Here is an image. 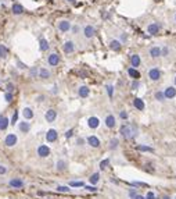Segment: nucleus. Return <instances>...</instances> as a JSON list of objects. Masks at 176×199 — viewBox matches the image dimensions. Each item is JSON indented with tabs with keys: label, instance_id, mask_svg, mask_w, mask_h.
<instances>
[{
	"label": "nucleus",
	"instance_id": "f257e3e1",
	"mask_svg": "<svg viewBox=\"0 0 176 199\" xmlns=\"http://www.w3.org/2000/svg\"><path fill=\"white\" fill-rule=\"evenodd\" d=\"M121 134L126 139H132V138H134L137 135V128L134 125H132V124H126V125L121 127Z\"/></svg>",
	"mask_w": 176,
	"mask_h": 199
},
{
	"label": "nucleus",
	"instance_id": "f03ea898",
	"mask_svg": "<svg viewBox=\"0 0 176 199\" xmlns=\"http://www.w3.org/2000/svg\"><path fill=\"white\" fill-rule=\"evenodd\" d=\"M83 35L87 38V39H90V38H93L96 35V28L92 25H86L83 28Z\"/></svg>",
	"mask_w": 176,
	"mask_h": 199
},
{
	"label": "nucleus",
	"instance_id": "7ed1b4c3",
	"mask_svg": "<svg viewBox=\"0 0 176 199\" xmlns=\"http://www.w3.org/2000/svg\"><path fill=\"white\" fill-rule=\"evenodd\" d=\"M58 31H61V32H68L71 29V23L70 21H67V20H61L58 23Z\"/></svg>",
	"mask_w": 176,
	"mask_h": 199
},
{
	"label": "nucleus",
	"instance_id": "20e7f679",
	"mask_svg": "<svg viewBox=\"0 0 176 199\" xmlns=\"http://www.w3.org/2000/svg\"><path fill=\"white\" fill-rule=\"evenodd\" d=\"M38 155H39L40 157H47L49 155H50V149H49V146L40 145L39 148H38Z\"/></svg>",
	"mask_w": 176,
	"mask_h": 199
},
{
	"label": "nucleus",
	"instance_id": "39448f33",
	"mask_svg": "<svg viewBox=\"0 0 176 199\" xmlns=\"http://www.w3.org/2000/svg\"><path fill=\"white\" fill-rule=\"evenodd\" d=\"M4 143H6L7 146H14L15 143H17V137H15L14 134H9L6 137V139H4Z\"/></svg>",
	"mask_w": 176,
	"mask_h": 199
},
{
	"label": "nucleus",
	"instance_id": "423d86ee",
	"mask_svg": "<svg viewBox=\"0 0 176 199\" xmlns=\"http://www.w3.org/2000/svg\"><path fill=\"white\" fill-rule=\"evenodd\" d=\"M47 61H49V64L54 67V66H57L60 63V56H58V54H56V53H51L50 56H49Z\"/></svg>",
	"mask_w": 176,
	"mask_h": 199
},
{
	"label": "nucleus",
	"instance_id": "0eeeda50",
	"mask_svg": "<svg viewBox=\"0 0 176 199\" xmlns=\"http://www.w3.org/2000/svg\"><path fill=\"white\" fill-rule=\"evenodd\" d=\"M56 117H57V112H56V110L50 109V110H47V112H46V120H47L49 123H53V121L56 120Z\"/></svg>",
	"mask_w": 176,
	"mask_h": 199
},
{
	"label": "nucleus",
	"instance_id": "6e6552de",
	"mask_svg": "<svg viewBox=\"0 0 176 199\" xmlns=\"http://www.w3.org/2000/svg\"><path fill=\"white\" fill-rule=\"evenodd\" d=\"M46 139L47 142H54L57 139V131L56 129H49L47 134H46Z\"/></svg>",
	"mask_w": 176,
	"mask_h": 199
},
{
	"label": "nucleus",
	"instance_id": "1a4fd4ad",
	"mask_svg": "<svg viewBox=\"0 0 176 199\" xmlns=\"http://www.w3.org/2000/svg\"><path fill=\"white\" fill-rule=\"evenodd\" d=\"M11 11H13V14L20 15V14H22L24 13V7L21 6L20 3H14L13 4V7H11Z\"/></svg>",
	"mask_w": 176,
	"mask_h": 199
},
{
	"label": "nucleus",
	"instance_id": "9d476101",
	"mask_svg": "<svg viewBox=\"0 0 176 199\" xmlns=\"http://www.w3.org/2000/svg\"><path fill=\"white\" fill-rule=\"evenodd\" d=\"M10 187H13V188H22L24 187V181L22 180H20V178H13V180H10Z\"/></svg>",
	"mask_w": 176,
	"mask_h": 199
},
{
	"label": "nucleus",
	"instance_id": "9b49d317",
	"mask_svg": "<svg viewBox=\"0 0 176 199\" xmlns=\"http://www.w3.org/2000/svg\"><path fill=\"white\" fill-rule=\"evenodd\" d=\"M164 96H165V98H168V99L175 98V96H176V89L173 87L166 88V89H165V92H164Z\"/></svg>",
	"mask_w": 176,
	"mask_h": 199
},
{
	"label": "nucleus",
	"instance_id": "f8f14e48",
	"mask_svg": "<svg viewBox=\"0 0 176 199\" xmlns=\"http://www.w3.org/2000/svg\"><path fill=\"white\" fill-rule=\"evenodd\" d=\"M87 143H89L90 146H93V148H98V146H100V141H98V138L94 137V135L87 138Z\"/></svg>",
	"mask_w": 176,
	"mask_h": 199
},
{
	"label": "nucleus",
	"instance_id": "ddd939ff",
	"mask_svg": "<svg viewBox=\"0 0 176 199\" xmlns=\"http://www.w3.org/2000/svg\"><path fill=\"white\" fill-rule=\"evenodd\" d=\"M62 49H64L65 53H72V52L75 50V45H74L72 40H68V42L64 43V48Z\"/></svg>",
	"mask_w": 176,
	"mask_h": 199
},
{
	"label": "nucleus",
	"instance_id": "4468645a",
	"mask_svg": "<svg viewBox=\"0 0 176 199\" xmlns=\"http://www.w3.org/2000/svg\"><path fill=\"white\" fill-rule=\"evenodd\" d=\"M87 125H89L90 128H97V127L100 125V120H98L97 117H90L89 120H87Z\"/></svg>",
	"mask_w": 176,
	"mask_h": 199
},
{
	"label": "nucleus",
	"instance_id": "2eb2a0df",
	"mask_svg": "<svg viewBox=\"0 0 176 199\" xmlns=\"http://www.w3.org/2000/svg\"><path fill=\"white\" fill-rule=\"evenodd\" d=\"M148 75H150V78L153 79V81H157V79H159V77H161V73L158 71V68H151Z\"/></svg>",
	"mask_w": 176,
	"mask_h": 199
},
{
	"label": "nucleus",
	"instance_id": "dca6fc26",
	"mask_svg": "<svg viewBox=\"0 0 176 199\" xmlns=\"http://www.w3.org/2000/svg\"><path fill=\"white\" fill-rule=\"evenodd\" d=\"M18 128H20L21 132H24V134H26V132L31 129V125H29V123H26V121H21L20 124H18Z\"/></svg>",
	"mask_w": 176,
	"mask_h": 199
},
{
	"label": "nucleus",
	"instance_id": "f3484780",
	"mask_svg": "<svg viewBox=\"0 0 176 199\" xmlns=\"http://www.w3.org/2000/svg\"><path fill=\"white\" fill-rule=\"evenodd\" d=\"M147 31H148V34H151V35H157L159 32V25L158 24H150Z\"/></svg>",
	"mask_w": 176,
	"mask_h": 199
},
{
	"label": "nucleus",
	"instance_id": "a211bd4d",
	"mask_svg": "<svg viewBox=\"0 0 176 199\" xmlns=\"http://www.w3.org/2000/svg\"><path fill=\"white\" fill-rule=\"evenodd\" d=\"M106 125L108 127V128H114L115 127V117L114 116H107V118H106Z\"/></svg>",
	"mask_w": 176,
	"mask_h": 199
},
{
	"label": "nucleus",
	"instance_id": "6ab92c4d",
	"mask_svg": "<svg viewBox=\"0 0 176 199\" xmlns=\"http://www.w3.org/2000/svg\"><path fill=\"white\" fill-rule=\"evenodd\" d=\"M78 93H79V96H81V98H87V96H89V93H90V91H89V88H87V87H81V88H79V91H78Z\"/></svg>",
	"mask_w": 176,
	"mask_h": 199
},
{
	"label": "nucleus",
	"instance_id": "aec40b11",
	"mask_svg": "<svg viewBox=\"0 0 176 199\" xmlns=\"http://www.w3.org/2000/svg\"><path fill=\"white\" fill-rule=\"evenodd\" d=\"M22 116L26 120H31V118L34 117V112H32V109H29V107H25V109L22 110Z\"/></svg>",
	"mask_w": 176,
	"mask_h": 199
},
{
	"label": "nucleus",
	"instance_id": "412c9836",
	"mask_svg": "<svg viewBox=\"0 0 176 199\" xmlns=\"http://www.w3.org/2000/svg\"><path fill=\"white\" fill-rule=\"evenodd\" d=\"M9 118L7 117H2L0 118V131H4V129L7 128V127H9Z\"/></svg>",
	"mask_w": 176,
	"mask_h": 199
},
{
	"label": "nucleus",
	"instance_id": "4be33fe9",
	"mask_svg": "<svg viewBox=\"0 0 176 199\" xmlns=\"http://www.w3.org/2000/svg\"><path fill=\"white\" fill-rule=\"evenodd\" d=\"M9 56V49L4 45H0V59H6Z\"/></svg>",
	"mask_w": 176,
	"mask_h": 199
},
{
	"label": "nucleus",
	"instance_id": "5701e85b",
	"mask_svg": "<svg viewBox=\"0 0 176 199\" xmlns=\"http://www.w3.org/2000/svg\"><path fill=\"white\" fill-rule=\"evenodd\" d=\"M110 48H111L112 50H115V52L121 50V42H119V40H111V43H110Z\"/></svg>",
	"mask_w": 176,
	"mask_h": 199
},
{
	"label": "nucleus",
	"instance_id": "b1692460",
	"mask_svg": "<svg viewBox=\"0 0 176 199\" xmlns=\"http://www.w3.org/2000/svg\"><path fill=\"white\" fill-rule=\"evenodd\" d=\"M40 50H42V52H46V50H49V48H50V45H49V42H47V40H46V39H43V38H42V39H40Z\"/></svg>",
	"mask_w": 176,
	"mask_h": 199
},
{
	"label": "nucleus",
	"instance_id": "393cba45",
	"mask_svg": "<svg viewBox=\"0 0 176 199\" xmlns=\"http://www.w3.org/2000/svg\"><path fill=\"white\" fill-rule=\"evenodd\" d=\"M133 104H134V107H136L137 110H143L144 109V103H143V100L142 99H134V102H133Z\"/></svg>",
	"mask_w": 176,
	"mask_h": 199
},
{
	"label": "nucleus",
	"instance_id": "a878e982",
	"mask_svg": "<svg viewBox=\"0 0 176 199\" xmlns=\"http://www.w3.org/2000/svg\"><path fill=\"white\" fill-rule=\"evenodd\" d=\"M39 77L40 78H43V79L49 78V77H50V71L46 70V68H40L39 70Z\"/></svg>",
	"mask_w": 176,
	"mask_h": 199
},
{
	"label": "nucleus",
	"instance_id": "bb28decb",
	"mask_svg": "<svg viewBox=\"0 0 176 199\" xmlns=\"http://www.w3.org/2000/svg\"><path fill=\"white\" fill-rule=\"evenodd\" d=\"M128 74L132 77V78H136V79L140 78V73H139L137 70H134V68H129V70H128Z\"/></svg>",
	"mask_w": 176,
	"mask_h": 199
},
{
	"label": "nucleus",
	"instance_id": "cd10ccee",
	"mask_svg": "<svg viewBox=\"0 0 176 199\" xmlns=\"http://www.w3.org/2000/svg\"><path fill=\"white\" fill-rule=\"evenodd\" d=\"M130 63H132V66H133V67H139V66H140V57L137 56V54H133V56H132V59H130Z\"/></svg>",
	"mask_w": 176,
	"mask_h": 199
},
{
	"label": "nucleus",
	"instance_id": "c85d7f7f",
	"mask_svg": "<svg viewBox=\"0 0 176 199\" xmlns=\"http://www.w3.org/2000/svg\"><path fill=\"white\" fill-rule=\"evenodd\" d=\"M150 54H151L153 57H158V56H161V49H159V48H153V49L150 50Z\"/></svg>",
	"mask_w": 176,
	"mask_h": 199
},
{
	"label": "nucleus",
	"instance_id": "c756f323",
	"mask_svg": "<svg viewBox=\"0 0 176 199\" xmlns=\"http://www.w3.org/2000/svg\"><path fill=\"white\" fill-rule=\"evenodd\" d=\"M89 180H90V182H92V184H97L98 180H100V174H98V173H94Z\"/></svg>",
	"mask_w": 176,
	"mask_h": 199
},
{
	"label": "nucleus",
	"instance_id": "7c9ffc66",
	"mask_svg": "<svg viewBox=\"0 0 176 199\" xmlns=\"http://www.w3.org/2000/svg\"><path fill=\"white\" fill-rule=\"evenodd\" d=\"M65 166H67V163H65L64 160H60V162L57 163V168H58V170H64Z\"/></svg>",
	"mask_w": 176,
	"mask_h": 199
},
{
	"label": "nucleus",
	"instance_id": "2f4dec72",
	"mask_svg": "<svg viewBox=\"0 0 176 199\" xmlns=\"http://www.w3.org/2000/svg\"><path fill=\"white\" fill-rule=\"evenodd\" d=\"M108 164H110V160H108V159L103 160V162L100 163V168H101V170H104V168H106V167H107V166H108Z\"/></svg>",
	"mask_w": 176,
	"mask_h": 199
},
{
	"label": "nucleus",
	"instance_id": "473e14b6",
	"mask_svg": "<svg viewBox=\"0 0 176 199\" xmlns=\"http://www.w3.org/2000/svg\"><path fill=\"white\" fill-rule=\"evenodd\" d=\"M70 185L71 187H83V182L82 181H72V182H70Z\"/></svg>",
	"mask_w": 176,
	"mask_h": 199
},
{
	"label": "nucleus",
	"instance_id": "72a5a7b5",
	"mask_svg": "<svg viewBox=\"0 0 176 199\" xmlns=\"http://www.w3.org/2000/svg\"><path fill=\"white\" fill-rule=\"evenodd\" d=\"M4 99H6V102H9V103H10V102L13 100V93L11 92H7L6 95H4Z\"/></svg>",
	"mask_w": 176,
	"mask_h": 199
},
{
	"label": "nucleus",
	"instance_id": "f704fd0d",
	"mask_svg": "<svg viewBox=\"0 0 176 199\" xmlns=\"http://www.w3.org/2000/svg\"><path fill=\"white\" fill-rule=\"evenodd\" d=\"M117 146H118V139H111V142H110V148L115 149Z\"/></svg>",
	"mask_w": 176,
	"mask_h": 199
},
{
	"label": "nucleus",
	"instance_id": "c9c22d12",
	"mask_svg": "<svg viewBox=\"0 0 176 199\" xmlns=\"http://www.w3.org/2000/svg\"><path fill=\"white\" fill-rule=\"evenodd\" d=\"M17 120H18V112H14V114H13V117H11V124H15Z\"/></svg>",
	"mask_w": 176,
	"mask_h": 199
},
{
	"label": "nucleus",
	"instance_id": "e433bc0d",
	"mask_svg": "<svg viewBox=\"0 0 176 199\" xmlns=\"http://www.w3.org/2000/svg\"><path fill=\"white\" fill-rule=\"evenodd\" d=\"M139 150H146V152H153V149L148 148V146H137Z\"/></svg>",
	"mask_w": 176,
	"mask_h": 199
},
{
	"label": "nucleus",
	"instance_id": "4c0bfd02",
	"mask_svg": "<svg viewBox=\"0 0 176 199\" xmlns=\"http://www.w3.org/2000/svg\"><path fill=\"white\" fill-rule=\"evenodd\" d=\"M155 98L158 99V100H164L165 96H164V93H162V92H157L155 93Z\"/></svg>",
	"mask_w": 176,
	"mask_h": 199
},
{
	"label": "nucleus",
	"instance_id": "58836bf2",
	"mask_svg": "<svg viewBox=\"0 0 176 199\" xmlns=\"http://www.w3.org/2000/svg\"><path fill=\"white\" fill-rule=\"evenodd\" d=\"M57 189H58L60 192H68V191H70V188H68V187H61V185H60Z\"/></svg>",
	"mask_w": 176,
	"mask_h": 199
},
{
	"label": "nucleus",
	"instance_id": "ea45409f",
	"mask_svg": "<svg viewBox=\"0 0 176 199\" xmlns=\"http://www.w3.org/2000/svg\"><path fill=\"white\" fill-rule=\"evenodd\" d=\"M107 92H108L110 98H112V87H111V85H107Z\"/></svg>",
	"mask_w": 176,
	"mask_h": 199
},
{
	"label": "nucleus",
	"instance_id": "a19ab883",
	"mask_svg": "<svg viewBox=\"0 0 176 199\" xmlns=\"http://www.w3.org/2000/svg\"><path fill=\"white\" fill-rule=\"evenodd\" d=\"M14 91V85L13 84H7V92H13Z\"/></svg>",
	"mask_w": 176,
	"mask_h": 199
},
{
	"label": "nucleus",
	"instance_id": "79ce46f5",
	"mask_svg": "<svg viewBox=\"0 0 176 199\" xmlns=\"http://www.w3.org/2000/svg\"><path fill=\"white\" fill-rule=\"evenodd\" d=\"M121 118H123V120H126V118H128V113L126 112H121Z\"/></svg>",
	"mask_w": 176,
	"mask_h": 199
},
{
	"label": "nucleus",
	"instance_id": "37998d69",
	"mask_svg": "<svg viewBox=\"0 0 176 199\" xmlns=\"http://www.w3.org/2000/svg\"><path fill=\"white\" fill-rule=\"evenodd\" d=\"M72 134H74V131H72V129H70V131L65 132V137H67V138H71V137H72Z\"/></svg>",
	"mask_w": 176,
	"mask_h": 199
},
{
	"label": "nucleus",
	"instance_id": "c03bdc74",
	"mask_svg": "<svg viewBox=\"0 0 176 199\" xmlns=\"http://www.w3.org/2000/svg\"><path fill=\"white\" fill-rule=\"evenodd\" d=\"M7 171V168L4 167V166H0V174H4Z\"/></svg>",
	"mask_w": 176,
	"mask_h": 199
},
{
	"label": "nucleus",
	"instance_id": "a18cd8bd",
	"mask_svg": "<svg viewBox=\"0 0 176 199\" xmlns=\"http://www.w3.org/2000/svg\"><path fill=\"white\" fill-rule=\"evenodd\" d=\"M147 199H155V196H154L153 192H148L147 193Z\"/></svg>",
	"mask_w": 176,
	"mask_h": 199
},
{
	"label": "nucleus",
	"instance_id": "49530a36",
	"mask_svg": "<svg viewBox=\"0 0 176 199\" xmlns=\"http://www.w3.org/2000/svg\"><path fill=\"white\" fill-rule=\"evenodd\" d=\"M78 31H79V27H74V28H72V32H74V34H78Z\"/></svg>",
	"mask_w": 176,
	"mask_h": 199
},
{
	"label": "nucleus",
	"instance_id": "de8ad7c7",
	"mask_svg": "<svg viewBox=\"0 0 176 199\" xmlns=\"http://www.w3.org/2000/svg\"><path fill=\"white\" fill-rule=\"evenodd\" d=\"M31 74H32V75H36V74H38V70H36V68H32V71H31Z\"/></svg>",
	"mask_w": 176,
	"mask_h": 199
},
{
	"label": "nucleus",
	"instance_id": "09e8293b",
	"mask_svg": "<svg viewBox=\"0 0 176 199\" xmlns=\"http://www.w3.org/2000/svg\"><path fill=\"white\" fill-rule=\"evenodd\" d=\"M86 189H89V191H92V192H93V191H96L97 188H94V187H86Z\"/></svg>",
	"mask_w": 176,
	"mask_h": 199
},
{
	"label": "nucleus",
	"instance_id": "8fccbe9b",
	"mask_svg": "<svg viewBox=\"0 0 176 199\" xmlns=\"http://www.w3.org/2000/svg\"><path fill=\"white\" fill-rule=\"evenodd\" d=\"M137 87H139V84H137V82H133V85H132V88H133V89H136Z\"/></svg>",
	"mask_w": 176,
	"mask_h": 199
},
{
	"label": "nucleus",
	"instance_id": "3c124183",
	"mask_svg": "<svg viewBox=\"0 0 176 199\" xmlns=\"http://www.w3.org/2000/svg\"><path fill=\"white\" fill-rule=\"evenodd\" d=\"M18 66H20V68H26V66H24L22 63H20V61H18Z\"/></svg>",
	"mask_w": 176,
	"mask_h": 199
},
{
	"label": "nucleus",
	"instance_id": "603ef678",
	"mask_svg": "<svg viewBox=\"0 0 176 199\" xmlns=\"http://www.w3.org/2000/svg\"><path fill=\"white\" fill-rule=\"evenodd\" d=\"M134 199H146V198H143V196H140V195H136L134 196Z\"/></svg>",
	"mask_w": 176,
	"mask_h": 199
},
{
	"label": "nucleus",
	"instance_id": "864d4df0",
	"mask_svg": "<svg viewBox=\"0 0 176 199\" xmlns=\"http://www.w3.org/2000/svg\"><path fill=\"white\" fill-rule=\"evenodd\" d=\"M161 53H164V54H166V53H168V49H166V48H165V49H164V50H162V52H161Z\"/></svg>",
	"mask_w": 176,
	"mask_h": 199
},
{
	"label": "nucleus",
	"instance_id": "5fc2aeb1",
	"mask_svg": "<svg viewBox=\"0 0 176 199\" xmlns=\"http://www.w3.org/2000/svg\"><path fill=\"white\" fill-rule=\"evenodd\" d=\"M68 2H71V3H72V2H75V0H68Z\"/></svg>",
	"mask_w": 176,
	"mask_h": 199
},
{
	"label": "nucleus",
	"instance_id": "6e6d98bb",
	"mask_svg": "<svg viewBox=\"0 0 176 199\" xmlns=\"http://www.w3.org/2000/svg\"><path fill=\"white\" fill-rule=\"evenodd\" d=\"M164 199H169V198H168V196H165V198H164Z\"/></svg>",
	"mask_w": 176,
	"mask_h": 199
},
{
	"label": "nucleus",
	"instance_id": "4d7b16f0",
	"mask_svg": "<svg viewBox=\"0 0 176 199\" xmlns=\"http://www.w3.org/2000/svg\"><path fill=\"white\" fill-rule=\"evenodd\" d=\"M2 117H3V116H2V114H0V118H2Z\"/></svg>",
	"mask_w": 176,
	"mask_h": 199
},
{
	"label": "nucleus",
	"instance_id": "13d9d810",
	"mask_svg": "<svg viewBox=\"0 0 176 199\" xmlns=\"http://www.w3.org/2000/svg\"><path fill=\"white\" fill-rule=\"evenodd\" d=\"M175 84H176V78H175Z\"/></svg>",
	"mask_w": 176,
	"mask_h": 199
},
{
	"label": "nucleus",
	"instance_id": "bf43d9fd",
	"mask_svg": "<svg viewBox=\"0 0 176 199\" xmlns=\"http://www.w3.org/2000/svg\"><path fill=\"white\" fill-rule=\"evenodd\" d=\"M175 20H176V15H175Z\"/></svg>",
	"mask_w": 176,
	"mask_h": 199
}]
</instances>
